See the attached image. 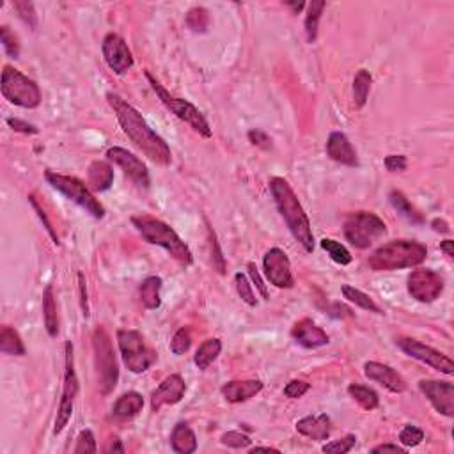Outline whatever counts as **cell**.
Wrapping results in <instances>:
<instances>
[{"label":"cell","instance_id":"1","mask_svg":"<svg viewBox=\"0 0 454 454\" xmlns=\"http://www.w3.org/2000/svg\"><path fill=\"white\" fill-rule=\"evenodd\" d=\"M106 102L114 111L124 135L135 144L144 155L158 165H164V167L171 165L172 153L169 144L149 126L148 121L142 117V114L137 111L135 106H131L126 100H123L119 95H114V93L106 95Z\"/></svg>","mask_w":454,"mask_h":454},{"label":"cell","instance_id":"2","mask_svg":"<svg viewBox=\"0 0 454 454\" xmlns=\"http://www.w3.org/2000/svg\"><path fill=\"white\" fill-rule=\"evenodd\" d=\"M270 192L293 238L303 247L305 252H314V234H312L311 222L290 183L284 178H272Z\"/></svg>","mask_w":454,"mask_h":454},{"label":"cell","instance_id":"3","mask_svg":"<svg viewBox=\"0 0 454 454\" xmlns=\"http://www.w3.org/2000/svg\"><path fill=\"white\" fill-rule=\"evenodd\" d=\"M428 256L426 245L413 240H392L378 247L369 256L368 265L372 272H392L413 268L424 263Z\"/></svg>","mask_w":454,"mask_h":454},{"label":"cell","instance_id":"4","mask_svg":"<svg viewBox=\"0 0 454 454\" xmlns=\"http://www.w3.org/2000/svg\"><path fill=\"white\" fill-rule=\"evenodd\" d=\"M131 224L139 231L140 236L151 245H158L164 250H167L174 261H178L183 266H190L193 263L192 252H190L189 245L178 236V233L172 229L171 225L165 222L158 220L149 215H140V217L131 218Z\"/></svg>","mask_w":454,"mask_h":454},{"label":"cell","instance_id":"5","mask_svg":"<svg viewBox=\"0 0 454 454\" xmlns=\"http://www.w3.org/2000/svg\"><path fill=\"white\" fill-rule=\"evenodd\" d=\"M344 238L352 243L355 249L366 250L372 245V243L385 236L387 233V225L378 215L371 211H357L350 213L348 217L344 218Z\"/></svg>","mask_w":454,"mask_h":454},{"label":"cell","instance_id":"6","mask_svg":"<svg viewBox=\"0 0 454 454\" xmlns=\"http://www.w3.org/2000/svg\"><path fill=\"white\" fill-rule=\"evenodd\" d=\"M45 180L48 181V185L53 190H57L62 196L68 197L70 201H73L75 205L86 209L93 218H98L100 220V218L105 217V208H103L102 202L93 196L89 187L82 183L78 178L64 176V174H57V172L53 171H46Z\"/></svg>","mask_w":454,"mask_h":454},{"label":"cell","instance_id":"7","mask_svg":"<svg viewBox=\"0 0 454 454\" xmlns=\"http://www.w3.org/2000/svg\"><path fill=\"white\" fill-rule=\"evenodd\" d=\"M93 350H95V364L98 371L100 392L108 396L119 381V368L111 336L103 327H98L93 332Z\"/></svg>","mask_w":454,"mask_h":454},{"label":"cell","instance_id":"8","mask_svg":"<svg viewBox=\"0 0 454 454\" xmlns=\"http://www.w3.org/2000/svg\"><path fill=\"white\" fill-rule=\"evenodd\" d=\"M146 78H148L149 84H151L153 91L156 93L160 102L164 103L172 114L176 115V117H180L181 121H185V123L189 124L192 130H196L199 135L206 137V139L211 137V128H209V123L206 121V117L201 114V111H199L196 105H192L189 100L172 96L171 93H169V91L165 89V87L162 86L151 73H149V71H146Z\"/></svg>","mask_w":454,"mask_h":454},{"label":"cell","instance_id":"9","mask_svg":"<svg viewBox=\"0 0 454 454\" xmlns=\"http://www.w3.org/2000/svg\"><path fill=\"white\" fill-rule=\"evenodd\" d=\"M0 89H2V96L11 105L21 106V108H36L41 103V91L37 84L11 66H4Z\"/></svg>","mask_w":454,"mask_h":454},{"label":"cell","instance_id":"10","mask_svg":"<svg viewBox=\"0 0 454 454\" xmlns=\"http://www.w3.org/2000/svg\"><path fill=\"white\" fill-rule=\"evenodd\" d=\"M117 344L124 366L135 375L148 371L158 359L155 350L149 348L142 334L137 330H117Z\"/></svg>","mask_w":454,"mask_h":454},{"label":"cell","instance_id":"11","mask_svg":"<svg viewBox=\"0 0 454 454\" xmlns=\"http://www.w3.org/2000/svg\"><path fill=\"white\" fill-rule=\"evenodd\" d=\"M64 380H62V394L61 401H59L57 417H55V428H53V435H61L68 422L71 421L75 408V399L78 396V378L77 371H75V355H73V344L68 341L64 346Z\"/></svg>","mask_w":454,"mask_h":454},{"label":"cell","instance_id":"12","mask_svg":"<svg viewBox=\"0 0 454 454\" xmlns=\"http://www.w3.org/2000/svg\"><path fill=\"white\" fill-rule=\"evenodd\" d=\"M396 343H397V346H399V348L406 353V355L412 357V359H415V360H419V362H422V364L437 369V371H440L442 375L451 377V375L454 372L453 360H451L447 355H444V353L438 352V350L428 346V344H422L421 341L410 339V337H399Z\"/></svg>","mask_w":454,"mask_h":454},{"label":"cell","instance_id":"13","mask_svg":"<svg viewBox=\"0 0 454 454\" xmlns=\"http://www.w3.org/2000/svg\"><path fill=\"white\" fill-rule=\"evenodd\" d=\"M444 278L435 270H415L408 277V293L422 303H431L442 295Z\"/></svg>","mask_w":454,"mask_h":454},{"label":"cell","instance_id":"14","mask_svg":"<svg viewBox=\"0 0 454 454\" xmlns=\"http://www.w3.org/2000/svg\"><path fill=\"white\" fill-rule=\"evenodd\" d=\"M263 270H265L268 283L281 290H290L295 284V277L291 272V263L286 252L277 247L270 249L263 258Z\"/></svg>","mask_w":454,"mask_h":454},{"label":"cell","instance_id":"15","mask_svg":"<svg viewBox=\"0 0 454 454\" xmlns=\"http://www.w3.org/2000/svg\"><path fill=\"white\" fill-rule=\"evenodd\" d=\"M106 158H108V162L117 165L121 171H124V174H126L133 183L142 187V189H149L151 178H149L148 167H146V164H144L139 156H135L133 153L128 151V149L114 146V148L106 151Z\"/></svg>","mask_w":454,"mask_h":454},{"label":"cell","instance_id":"16","mask_svg":"<svg viewBox=\"0 0 454 454\" xmlns=\"http://www.w3.org/2000/svg\"><path fill=\"white\" fill-rule=\"evenodd\" d=\"M102 52L106 66L115 75H124L133 66V57H131L130 48H128L123 37L117 36V34L111 32L103 37Z\"/></svg>","mask_w":454,"mask_h":454},{"label":"cell","instance_id":"17","mask_svg":"<svg viewBox=\"0 0 454 454\" xmlns=\"http://www.w3.org/2000/svg\"><path fill=\"white\" fill-rule=\"evenodd\" d=\"M419 389L428 397L438 413H442L446 417L454 415V385L449 381H437V380H421Z\"/></svg>","mask_w":454,"mask_h":454},{"label":"cell","instance_id":"18","mask_svg":"<svg viewBox=\"0 0 454 454\" xmlns=\"http://www.w3.org/2000/svg\"><path fill=\"white\" fill-rule=\"evenodd\" d=\"M187 392V384L181 378V375H171L165 378L162 384L153 390L151 394V410L160 412L164 406L176 405L185 397Z\"/></svg>","mask_w":454,"mask_h":454},{"label":"cell","instance_id":"19","mask_svg":"<svg viewBox=\"0 0 454 454\" xmlns=\"http://www.w3.org/2000/svg\"><path fill=\"white\" fill-rule=\"evenodd\" d=\"M364 375L366 378H369L371 381H377L381 387H385L387 390L394 394H401L406 390V381L405 378L392 369L390 366L381 364V362H366L364 364Z\"/></svg>","mask_w":454,"mask_h":454},{"label":"cell","instance_id":"20","mask_svg":"<svg viewBox=\"0 0 454 454\" xmlns=\"http://www.w3.org/2000/svg\"><path fill=\"white\" fill-rule=\"evenodd\" d=\"M291 337L305 350H316L321 346H327L330 343L327 332L319 328L318 325L309 318H303L296 321L295 327L291 328Z\"/></svg>","mask_w":454,"mask_h":454},{"label":"cell","instance_id":"21","mask_svg":"<svg viewBox=\"0 0 454 454\" xmlns=\"http://www.w3.org/2000/svg\"><path fill=\"white\" fill-rule=\"evenodd\" d=\"M325 149H327L328 158L337 162V164L346 165V167H359V156H357L355 148L343 131H332L328 135L327 148Z\"/></svg>","mask_w":454,"mask_h":454},{"label":"cell","instance_id":"22","mask_svg":"<svg viewBox=\"0 0 454 454\" xmlns=\"http://www.w3.org/2000/svg\"><path fill=\"white\" fill-rule=\"evenodd\" d=\"M261 380H234L222 387V396L225 397V401L238 405V403H245L249 401V399H252V397L261 392Z\"/></svg>","mask_w":454,"mask_h":454},{"label":"cell","instance_id":"23","mask_svg":"<svg viewBox=\"0 0 454 454\" xmlns=\"http://www.w3.org/2000/svg\"><path fill=\"white\" fill-rule=\"evenodd\" d=\"M296 431L303 437L311 438V440H316V442H323V440H328L332 431V422L330 417H328L327 413H321V415H309V417H303L296 422Z\"/></svg>","mask_w":454,"mask_h":454},{"label":"cell","instance_id":"24","mask_svg":"<svg viewBox=\"0 0 454 454\" xmlns=\"http://www.w3.org/2000/svg\"><path fill=\"white\" fill-rule=\"evenodd\" d=\"M114 183V169L111 167L108 162L96 160L89 165L87 171V187L91 192H105Z\"/></svg>","mask_w":454,"mask_h":454},{"label":"cell","instance_id":"25","mask_svg":"<svg viewBox=\"0 0 454 454\" xmlns=\"http://www.w3.org/2000/svg\"><path fill=\"white\" fill-rule=\"evenodd\" d=\"M171 447L178 454H192L197 451V438L189 424L178 422L171 433Z\"/></svg>","mask_w":454,"mask_h":454},{"label":"cell","instance_id":"26","mask_svg":"<svg viewBox=\"0 0 454 454\" xmlns=\"http://www.w3.org/2000/svg\"><path fill=\"white\" fill-rule=\"evenodd\" d=\"M142 408H144L142 394L131 390V392H126L119 397L117 401H115L114 408H112V413L119 419H130V417H135L139 412H142Z\"/></svg>","mask_w":454,"mask_h":454},{"label":"cell","instance_id":"27","mask_svg":"<svg viewBox=\"0 0 454 454\" xmlns=\"http://www.w3.org/2000/svg\"><path fill=\"white\" fill-rule=\"evenodd\" d=\"M43 319H45V328L50 337H57L59 334V316L57 303L53 296V286L48 284L43 291Z\"/></svg>","mask_w":454,"mask_h":454},{"label":"cell","instance_id":"28","mask_svg":"<svg viewBox=\"0 0 454 454\" xmlns=\"http://www.w3.org/2000/svg\"><path fill=\"white\" fill-rule=\"evenodd\" d=\"M162 284H164V281L160 277H156V275L144 278L142 284H140L139 287L140 302H142V305L146 307V309H149V311H155V309H158V307L162 305V299H160Z\"/></svg>","mask_w":454,"mask_h":454},{"label":"cell","instance_id":"29","mask_svg":"<svg viewBox=\"0 0 454 454\" xmlns=\"http://www.w3.org/2000/svg\"><path fill=\"white\" fill-rule=\"evenodd\" d=\"M0 352L4 355L12 357H23L25 355V344L21 341L20 334L9 325H4L0 330Z\"/></svg>","mask_w":454,"mask_h":454},{"label":"cell","instance_id":"30","mask_svg":"<svg viewBox=\"0 0 454 454\" xmlns=\"http://www.w3.org/2000/svg\"><path fill=\"white\" fill-rule=\"evenodd\" d=\"M222 352V341L220 339H208L199 346V350L196 352V357H193V362L199 369H208L209 366L217 360V357L220 355Z\"/></svg>","mask_w":454,"mask_h":454},{"label":"cell","instance_id":"31","mask_svg":"<svg viewBox=\"0 0 454 454\" xmlns=\"http://www.w3.org/2000/svg\"><path fill=\"white\" fill-rule=\"evenodd\" d=\"M389 201L390 205H392V208L396 209L401 217H405L406 220L412 222V224H422V222H424L421 213L410 205V201L405 197V193L399 192V190H392V192L389 193Z\"/></svg>","mask_w":454,"mask_h":454},{"label":"cell","instance_id":"32","mask_svg":"<svg viewBox=\"0 0 454 454\" xmlns=\"http://www.w3.org/2000/svg\"><path fill=\"white\" fill-rule=\"evenodd\" d=\"M371 84L372 78L368 70L357 71L355 78H353V103H355L357 108H364V105L368 103Z\"/></svg>","mask_w":454,"mask_h":454},{"label":"cell","instance_id":"33","mask_svg":"<svg viewBox=\"0 0 454 454\" xmlns=\"http://www.w3.org/2000/svg\"><path fill=\"white\" fill-rule=\"evenodd\" d=\"M341 291H343L344 299L348 300V302L355 303V305L360 307V309H364V311H369V312H375V314H384V311H381L380 307H378V303L375 302L371 296L366 295L364 291L357 290V287H353V286H348V284H344V286L341 287Z\"/></svg>","mask_w":454,"mask_h":454},{"label":"cell","instance_id":"34","mask_svg":"<svg viewBox=\"0 0 454 454\" xmlns=\"http://www.w3.org/2000/svg\"><path fill=\"white\" fill-rule=\"evenodd\" d=\"M323 0H312L309 8H307V17H305V36L307 43H314L316 37H318V29H319V20H321V15H323L325 9Z\"/></svg>","mask_w":454,"mask_h":454},{"label":"cell","instance_id":"35","mask_svg":"<svg viewBox=\"0 0 454 454\" xmlns=\"http://www.w3.org/2000/svg\"><path fill=\"white\" fill-rule=\"evenodd\" d=\"M348 394L364 410H375L378 408V405H380V397H378V394L372 389H369V387H364V385L352 384L348 387Z\"/></svg>","mask_w":454,"mask_h":454},{"label":"cell","instance_id":"36","mask_svg":"<svg viewBox=\"0 0 454 454\" xmlns=\"http://www.w3.org/2000/svg\"><path fill=\"white\" fill-rule=\"evenodd\" d=\"M319 245L330 256L332 261L337 263V265L346 266L352 263V254H350V250L346 249L343 243L336 242V240H332V238H323V240L319 242Z\"/></svg>","mask_w":454,"mask_h":454},{"label":"cell","instance_id":"37","mask_svg":"<svg viewBox=\"0 0 454 454\" xmlns=\"http://www.w3.org/2000/svg\"><path fill=\"white\" fill-rule=\"evenodd\" d=\"M187 25L193 32H206L209 25V12L205 8H193L187 12Z\"/></svg>","mask_w":454,"mask_h":454},{"label":"cell","instance_id":"38","mask_svg":"<svg viewBox=\"0 0 454 454\" xmlns=\"http://www.w3.org/2000/svg\"><path fill=\"white\" fill-rule=\"evenodd\" d=\"M234 284H236V291L240 299L250 307L258 305V299H256V293L252 290V284L247 281V277L243 274H236L234 275Z\"/></svg>","mask_w":454,"mask_h":454},{"label":"cell","instance_id":"39","mask_svg":"<svg viewBox=\"0 0 454 454\" xmlns=\"http://www.w3.org/2000/svg\"><path fill=\"white\" fill-rule=\"evenodd\" d=\"M12 8H15V11L18 12V17L23 20L25 25H29L30 29L36 30L37 15H36V9H34L32 2H27V0H18V2L12 4Z\"/></svg>","mask_w":454,"mask_h":454},{"label":"cell","instance_id":"40","mask_svg":"<svg viewBox=\"0 0 454 454\" xmlns=\"http://www.w3.org/2000/svg\"><path fill=\"white\" fill-rule=\"evenodd\" d=\"M0 41H2V46H4L6 53H8L9 57H20V43H18V37L9 30L8 25H2V27H0Z\"/></svg>","mask_w":454,"mask_h":454},{"label":"cell","instance_id":"41","mask_svg":"<svg viewBox=\"0 0 454 454\" xmlns=\"http://www.w3.org/2000/svg\"><path fill=\"white\" fill-rule=\"evenodd\" d=\"M190 346H192V336H190L189 328H180L171 341V352L180 357L189 352Z\"/></svg>","mask_w":454,"mask_h":454},{"label":"cell","instance_id":"42","mask_svg":"<svg viewBox=\"0 0 454 454\" xmlns=\"http://www.w3.org/2000/svg\"><path fill=\"white\" fill-rule=\"evenodd\" d=\"M75 454H95L98 453V447H96L95 435L91 430L80 431L77 438V446L73 449Z\"/></svg>","mask_w":454,"mask_h":454},{"label":"cell","instance_id":"43","mask_svg":"<svg viewBox=\"0 0 454 454\" xmlns=\"http://www.w3.org/2000/svg\"><path fill=\"white\" fill-rule=\"evenodd\" d=\"M424 437L426 435L421 428H417V426H412V424H406L405 428L401 430V433H399V442H401L405 447H415V446H419L422 440H424Z\"/></svg>","mask_w":454,"mask_h":454},{"label":"cell","instance_id":"44","mask_svg":"<svg viewBox=\"0 0 454 454\" xmlns=\"http://www.w3.org/2000/svg\"><path fill=\"white\" fill-rule=\"evenodd\" d=\"M357 437L355 435H346V437L339 438V440H334V442H328L323 446V453H332V454H346L355 447Z\"/></svg>","mask_w":454,"mask_h":454},{"label":"cell","instance_id":"45","mask_svg":"<svg viewBox=\"0 0 454 454\" xmlns=\"http://www.w3.org/2000/svg\"><path fill=\"white\" fill-rule=\"evenodd\" d=\"M208 236H209V247H211L213 268H215V270H217L220 275H224L225 274V259H224V256H222L220 245H218L217 236H215V233H213L211 227H208Z\"/></svg>","mask_w":454,"mask_h":454},{"label":"cell","instance_id":"46","mask_svg":"<svg viewBox=\"0 0 454 454\" xmlns=\"http://www.w3.org/2000/svg\"><path fill=\"white\" fill-rule=\"evenodd\" d=\"M220 442L227 447H233V449H245L252 444L249 435L240 433V431H227L220 437Z\"/></svg>","mask_w":454,"mask_h":454},{"label":"cell","instance_id":"47","mask_svg":"<svg viewBox=\"0 0 454 454\" xmlns=\"http://www.w3.org/2000/svg\"><path fill=\"white\" fill-rule=\"evenodd\" d=\"M311 385L303 380H291L290 384L284 387V396L290 397V399H300L305 392H309Z\"/></svg>","mask_w":454,"mask_h":454},{"label":"cell","instance_id":"48","mask_svg":"<svg viewBox=\"0 0 454 454\" xmlns=\"http://www.w3.org/2000/svg\"><path fill=\"white\" fill-rule=\"evenodd\" d=\"M29 202L30 205H32V208L36 209V213H37V217L41 218V222L43 224H45V229H46V233L50 234V238H52L53 240V243H55V245H59V236H57V233H55V229H53V225H52V222L48 220V217H46V213L43 211V208L39 205H37V201H36V197L34 196H29Z\"/></svg>","mask_w":454,"mask_h":454},{"label":"cell","instance_id":"49","mask_svg":"<svg viewBox=\"0 0 454 454\" xmlns=\"http://www.w3.org/2000/svg\"><path fill=\"white\" fill-rule=\"evenodd\" d=\"M6 123L9 124V128H12L15 131H20V133H25V135H36V133H39V130H37L34 124L27 123V121H21V119L18 117H8L6 119Z\"/></svg>","mask_w":454,"mask_h":454},{"label":"cell","instance_id":"50","mask_svg":"<svg viewBox=\"0 0 454 454\" xmlns=\"http://www.w3.org/2000/svg\"><path fill=\"white\" fill-rule=\"evenodd\" d=\"M247 270H249V275H250V278H252V283L256 284V290L261 293L263 300H270L268 290H266V284L263 283L261 275H259V272H258V266L254 265V263H249V265H247Z\"/></svg>","mask_w":454,"mask_h":454},{"label":"cell","instance_id":"51","mask_svg":"<svg viewBox=\"0 0 454 454\" xmlns=\"http://www.w3.org/2000/svg\"><path fill=\"white\" fill-rule=\"evenodd\" d=\"M406 156L403 155H389L385 158V169L389 172H403L406 171Z\"/></svg>","mask_w":454,"mask_h":454},{"label":"cell","instance_id":"52","mask_svg":"<svg viewBox=\"0 0 454 454\" xmlns=\"http://www.w3.org/2000/svg\"><path fill=\"white\" fill-rule=\"evenodd\" d=\"M78 290H80V305H82V314L84 318H89V300H87V286H86V277L80 272L78 274Z\"/></svg>","mask_w":454,"mask_h":454},{"label":"cell","instance_id":"53","mask_svg":"<svg viewBox=\"0 0 454 454\" xmlns=\"http://www.w3.org/2000/svg\"><path fill=\"white\" fill-rule=\"evenodd\" d=\"M249 140L254 144V146H259V148H265V149H268L272 146L270 137L266 135L265 131H261V130H250Z\"/></svg>","mask_w":454,"mask_h":454},{"label":"cell","instance_id":"54","mask_svg":"<svg viewBox=\"0 0 454 454\" xmlns=\"http://www.w3.org/2000/svg\"><path fill=\"white\" fill-rule=\"evenodd\" d=\"M387 451H392V453H406L405 447L397 446V444H381V446L372 447L371 453H387Z\"/></svg>","mask_w":454,"mask_h":454},{"label":"cell","instance_id":"55","mask_svg":"<svg viewBox=\"0 0 454 454\" xmlns=\"http://www.w3.org/2000/svg\"><path fill=\"white\" fill-rule=\"evenodd\" d=\"M431 227H433V231H437V233H449V224H447L446 220H442V218H435V220H431Z\"/></svg>","mask_w":454,"mask_h":454},{"label":"cell","instance_id":"56","mask_svg":"<svg viewBox=\"0 0 454 454\" xmlns=\"http://www.w3.org/2000/svg\"><path fill=\"white\" fill-rule=\"evenodd\" d=\"M106 453H124V447L123 444H121V440L119 438H114V440H111V446L106 447Z\"/></svg>","mask_w":454,"mask_h":454},{"label":"cell","instance_id":"57","mask_svg":"<svg viewBox=\"0 0 454 454\" xmlns=\"http://www.w3.org/2000/svg\"><path fill=\"white\" fill-rule=\"evenodd\" d=\"M440 250L446 254L447 258H453V256H454V242H453V240H446V242L440 243Z\"/></svg>","mask_w":454,"mask_h":454},{"label":"cell","instance_id":"58","mask_svg":"<svg viewBox=\"0 0 454 454\" xmlns=\"http://www.w3.org/2000/svg\"><path fill=\"white\" fill-rule=\"evenodd\" d=\"M259 451H266V453H277V454L281 453V451L275 449V447H254L250 453H259Z\"/></svg>","mask_w":454,"mask_h":454},{"label":"cell","instance_id":"59","mask_svg":"<svg viewBox=\"0 0 454 454\" xmlns=\"http://www.w3.org/2000/svg\"><path fill=\"white\" fill-rule=\"evenodd\" d=\"M287 6H290V8L293 9V11H295V12H300L305 4H303V2H299V4H296V2H287Z\"/></svg>","mask_w":454,"mask_h":454}]
</instances>
